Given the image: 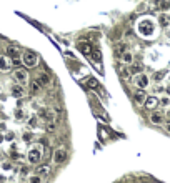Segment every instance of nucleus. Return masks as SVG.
Instances as JSON below:
<instances>
[{
	"mask_svg": "<svg viewBox=\"0 0 170 183\" xmlns=\"http://www.w3.org/2000/svg\"><path fill=\"white\" fill-rule=\"evenodd\" d=\"M138 32L142 33V35L148 37L153 33V23L150 20H142L140 23H138Z\"/></svg>",
	"mask_w": 170,
	"mask_h": 183,
	"instance_id": "1",
	"label": "nucleus"
},
{
	"mask_svg": "<svg viewBox=\"0 0 170 183\" xmlns=\"http://www.w3.org/2000/svg\"><path fill=\"white\" fill-rule=\"evenodd\" d=\"M22 62H23V65H27V67H35L37 62H39V58H37L35 53H32V52H27V53H23Z\"/></svg>",
	"mask_w": 170,
	"mask_h": 183,
	"instance_id": "2",
	"label": "nucleus"
},
{
	"mask_svg": "<svg viewBox=\"0 0 170 183\" xmlns=\"http://www.w3.org/2000/svg\"><path fill=\"white\" fill-rule=\"evenodd\" d=\"M67 160V150L65 148H57L55 150V153H54V162L57 163V165H62V163Z\"/></svg>",
	"mask_w": 170,
	"mask_h": 183,
	"instance_id": "3",
	"label": "nucleus"
},
{
	"mask_svg": "<svg viewBox=\"0 0 170 183\" xmlns=\"http://www.w3.org/2000/svg\"><path fill=\"white\" fill-rule=\"evenodd\" d=\"M40 160H42V151H40L39 148H32V150L29 151V162L30 163H39Z\"/></svg>",
	"mask_w": 170,
	"mask_h": 183,
	"instance_id": "4",
	"label": "nucleus"
},
{
	"mask_svg": "<svg viewBox=\"0 0 170 183\" xmlns=\"http://www.w3.org/2000/svg\"><path fill=\"white\" fill-rule=\"evenodd\" d=\"M14 78L17 80L18 83H25L27 78H29V75H27L25 70H15L14 72Z\"/></svg>",
	"mask_w": 170,
	"mask_h": 183,
	"instance_id": "5",
	"label": "nucleus"
},
{
	"mask_svg": "<svg viewBox=\"0 0 170 183\" xmlns=\"http://www.w3.org/2000/svg\"><path fill=\"white\" fill-rule=\"evenodd\" d=\"M39 115L42 118H45L47 122H54V111H52V108H42Z\"/></svg>",
	"mask_w": 170,
	"mask_h": 183,
	"instance_id": "6",
	"label": "nucleus"
},
{
	"mask_svg": "<svg viewBox=\"0 0 170 183\" xmlns=\"http://www.w3.org/2000/svg\"><path fill=\"white\" fill-rule=\"evenodd\" d=\"M50 172H52L50 165H39L35 173H37V175H40V176H48V175H50Z\"/></svg>",
	"mask_w": 170,
	"mask_h": 183,
	"instance_id": "7",
	"label": "nucleus"
},
{
	"mask_svg": "<svg viewBox=\"0 0 170 183\" xmlns=\"http://www.w3.org/2000/svg\"><path fill=\"white\" fill-rule=\"evenodd\" d=\"M37 82H39L42 87H48V85H50L52 80H50V77H48L47 73L42 72V73H39V77H37Z\"/></svg>",
	"mask_w": 170,
	"mask_h": 183,
	"instance_id": "8",
	"label": "nucleus"
},
{
	"mask_svg": "<svg viewBox=\"0 0 170 183\" xmlns=\"http://www.w3.org/2000/svg\"><path fill=\"white\" fill-rule=\"evenodd\" d=\"M79 48H80V52H82L83 55H90L92 53V43H88V42H82L79 45Z\"/></svg>",
	"mask_w": 170,
	"mask_h": 183,
	"instance_id": "9",
	"label": "nucleus"
},
{
	"mask_svg": "<svg viewBox=\"0 0 170 183\" xmlns=\"http://www.w3.org/2000/svg\"><path fill=\"white\" fill-rule=\"evenodd\" d=\"M12 95L17 97V98H22L23 95H25V90H23L20 85H14V87H12Z\"/></svg>",
	"mask_w": 170,
	"mask_h": 183,
	"instance_id": "10",
	"label": "nucleus"
},
{
	"mask_svg": "<svg viewBox=\"0 0 170 183\" xmlns=\"http://www.w3.org/2000/svg\"><path fill=\"white\" fill-rule=\"evenodd\" d=\"M135 83H137L138 88H145V87L148 85V78H147V75H138V77H137V80H135Z\"/></svg>",
	"mask_w": 170,
	"mask_h": 183,
	"instance_id": "11",
	"label": "nucleus"
},
{
	"mask_svg": "<svg viewBox=\"0 0 170 183\" xmlns=\"http://www.w3.org/2000/svg\"><path fill=\"white\" fill-rule=\"evenodd\" d=\"M128 68H130V72H132V73H140L142 70H144V65H142L140 62H132Z\"/></svg>",
	"mask_w": 170,
	"mask_h": 183,
	"instance_id": "12",
	"label": "nucleus"
},
{
	"mask_svg": "<svg viewBox=\"0 0 170 183\" xmlns=\"http://www.w3.org/2000/svg\"><path fill=\"white\" fill-rule=\"evenodd\" d=\"M145 100H147V97H145L144 88L137 90V93H135V102H137V103H145Z\"/></svg>",
	"mask_w": 170,
	"mask_h": 183,
	"instance_id": "13",
	"label": "nucleus"
},
{
	"mask_svg": "<svg viewBox=\"0 0 170 183\" xmlns=\"http://www.w3.org/2000/svg\"><path fill=\"white\" fill-rule=\"evenodd\" d=\"M159 103V100H157L155 97H147V100H145V108H155V105Z\"/></svg>",
	"mask_w": 170,
	"mask_h": 183,
	"instance_id": "14",
	"label": "nucleus"
},
{
	"mask_svg": "<svg viewBox=\"0 0 170 183\" xmlns=\"http://www.w3.org/2000/svg\"><path fill=\"white\" fill-rule=\"evenodd\" d=\"M8 68H10V63L5 57H0V70L2 72H8Z\"/></svg>",
	"mask_w": 170,
	"mask_h": 183,
	"instance_id": "15",
	"label": "nucleus"
},
{
	"mask_svg": "<svg viewBox=\"0 0 170 183\" xmlns=\"http://www.w3.org/2000/svg\"><path fill=\"white\" fill-rule=\"evenodd\" d=\"M119 73H120L122 78H127L132 72H130V68H128V67H119Z\"/></svg>",
	"mask_w": 170,
	"mask_h": 183,
	"instance_id": "16",
	"label": "nucleus"
},
{
	"mask_svg": "<svg viewBox=\"0 0 170 183\" xmlns=\"http://www.w3.org/2000/svg\"><path fill=\"white\" fill-rule=\"evenodd\" d=\"M90 57H92V60H94V62L100 63V60H102V53H100V50H92Z\"/></svg>",
	"mask_w": 170,
	"mask_h": 183,
	"instance_id": "17",
	"label": "nucleus"
},
{
	"mask_svg": "<svg viewBox=\"0 0 170 183\" xmlns=\"http://www.w3.org/2000/svg\"><path fill=\"white\" fill-rule=\"evenodd\" d=\"M5 52H7V55H8V57H12V58L18 55V48L17 47H12V45H10V47H7V50H5Z\"/></svg>",
	"mask_w": 170,
	"mask_h": 183,
	"instance_id": "18",
	"label": "nucleus"
},
{
	"mask_svg": "<svg viewBox=\"0 0 170 183\" xmlns=\"http://www.w3.org/2000/svg\"><path fill=\"white\" fill-rule=\"evenodd\" d=\"M150 120H152V123H155V125H159V123H162V115H160V113H152V117H150Z\"/></svg>",
	"mask_w": 170,
	"mask_h": 183,
	"instance_id": "19",
	"label": "nucleus"
},
{
	"mask_svg": "<svg viewBox=\"0 0 170 183\" xmlns=\"http://www.w3.org/2000/svg\"><path fill=\"white\" fill-rule=\"evenodd\" d=\"M40 87H42V85H40V83L35 80V82H32V83H30V92H32V93H37V92L40 90Z\"/></svg>",
	"mask_w": 170,
	"mask_h": 183,
	"instance_id": "20",
	"label": "nucleus"
},
{
	"mask_svg": "<svg viewBox=\"0 0 170 183\" xmlns=\"http://www.w3.org/2000/svg\"><path fill=\"white\" fill-rule=\"evenodd\" d=\"M122 60L125 62V63H132V55L128 53V52H123L122 53Z\"/></svg>",
	"mask_w": 170,
	"mask_h": 183,
	"instance_id": "21",
	"label": "nucleus"
},
{
	"mask_svg": "<svg viewBox=\"0 0 170 183\" xmlns=\"http://www.w3.org/2000/svg\"><path fill=\"white\" fill-rule=\"evenodd\" d=\"M87 85L90 87V88H97V87H98V82H97L95 78H88V80H87Z\"/></svg>",
	"mask_w": 170,
	"mask_h": 183,
	"instance_id": "22",
	"label": "nucleus"
},
{
	"mask_svg": "<svg viewBox=\"0 0 170 183\" xmlns=\"http://www.w3.org/2000/svg\"><path fill=\"white\" fill-rule=\"evenodd\" d=\"M30 183H42V176L35 173L33 176H30Z\"/></svg>",
	"mask_w": 170,
	"mask_h": 183,
	"instance_id": "23",
	"label": "nucleus"
},
{
	"mask_svg": "<svg viewBox=\"0 0 170 183\" xmlns=\"http://www.w3.org/2000/svg\"><path fill=\"white\" fill-rule=\"evenodd\" d=\"M55 127H57V125H55L54 122H47V127H45V130H47V132H54Z\"/></svg>",
	"mask_w": 170,
	"mask_h": 183,
	"instance_id": "24",
	"label": "nucleus"
},
{
	"mask_svg": "<svg viewBox=\"0 0 170 183\" xmlns=\"http://www.w3.org/2000/svg\"><path fill=\"white\" fill-rule=\"evenodd\" d=\"M168 17H165V15H162V17H160V23H162V25L163 27H165V25H168Z\"/></svg>",
	"mask_w": 170,
	"mask_h": 183,
	"instance_id": "25",
	"label": "nucleus"
},
{
	"mask_svg": "<svg viewBox=\"0 0 170 183\" xmlns=\"http://www.w3.org/2000/svg\"><path fill=\"white\" fill-rule=\"evenodd\" d=\"M163 75H165V72H157L155 73V80H157V82H159V80H162Z\"/></svg>",
	"mask_w": 170,
	"mask_h": 183,
	"instance_id": "26",
	"label": "nucleus"
},
{
	"mask_svg": "<svg viewBox=\"0 0 170 183\" xmlns=\"http://www.w3.org/2000/svg\"><path fill=\"white\" fill-rule=\"evenodd\" d=\"M12 63H14L15 67H18V65H20V60H18V57H14V58H12Z\"/></svg>",
	"mask_w": 170,
	"mask_h": 183,
	"instance_id": "27",
	"label": "nucleus"
},
{
	"mask_svg": "<svg viewBox=\"0 0 170 183\" xmlns=\"http://www.w3.org/2000/svg\"><path fill=\"white\" fill-rule=\"evenodd\" d=\"M160 7H162L163 10H167V8L170 7V4H168V2H162V4H160Z\"/></svg>",
	"mask_w": 170,
	"mask_h": 183,
	"instance_id": "28",
	"label": "nucleus"
},
{
	"mask_svg": "<svg viewBox=\"0 0 170 183\" xmlns=\"http://www.w3.org/2000/svg\"><path fill=\"white\" fill-rule=\"evenodd\" d=\"M30 138H32V136H30V133H25V135H23V140H25V142H29Z\"/></svg>",
	"mask_w": 170,
	"mask_h": 183,
	"instance_id": "29",
	"label": "nucleus"
},
{
	"mask_svg": "<svg viewBox=\"0 0 170 183\" xmlns=\"http://www.w3.org/2000/svg\"><path fill=\"white\" fill-rule=\"evenodd\" d=\"M119 52H120V53H122V52H125V45H123V43L119 47Z\"/></svg>",
	"mask_w": 170,
	"mask_h": 183,
	"instance_id": "30",
	"label": "nucleus"
},
{
	"mask_svg": "<svg viewBox=\"0 0 170 183\" xmlns=\"http://www.w3.org/2000/svg\"><path fill=\"white\" fill-rule=\"evenodd\" d=\"M165 117H167V120H168V122H170V110L167 111V115H165Z\"/></svg>",
	"mask_w": 170,
	"mask_h": 183,
	"instance_id": "31",
	"label": "nucleus"
},
{
	"mask_svg": "<svg viewBox=\"0 0 170 183\" xmlns=\"http://www.w3.org/2000/svg\"><path fill=\"white\" fill-rule=\"evenodd\" d=\"M167 132H170V123H168V125H167Z\"/></svg>",
	"mask_w": 170,
	"mask_h": 183,
	"instance_id": "32",
	"label": "nucleus"
},
{
	"mask_svg": "<svg viewBox=\"0 0 170 183\" xmlns=\"http://www.w3.org/2000/svg\"><path fill=\"white\" fill-rule=\"evenodd\" d=\"M167 93H170V87H168V88H167Z\"/></svg>",
	"mask_w": 170,
	"mask_h": 183,
	"instance_id": "33",
	"label": "nucleus"
}]
</instances>
